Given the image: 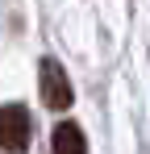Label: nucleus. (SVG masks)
<instances>
[{"label":"nucleus","mask_w":150,"mask_h":154,"mask_svg":"<svg viewBox=\"0 0 150 154\" xmlns=\"http://www.w3.org/2000/svg\"><path fill=\"white\" fill-rule=\"evenodd\" d=\"M38 88H42V104L46 108H71V100H75L71 79H67L58 58H42L38 63Z\"/></svg>","instance_id":"f257e3e1"},{"label":"nucleus","mask_w":150,"mask_h":154,"mask_svg":"<svg viewBox=\"0 0 150 154\" xmlns=\"http://www.w3.org/2000/svg\"><path fill=\"white\" fill-rule=\"evenodd\" d=\"M0 146L8 154H21L29 146V112H25V104H4L0 108Z\"/></svg>","instance_id":"f03ea898"},{"label":"nucleus","mask_w":150,"mask_h":154,"mask_svg":"<svg viewBox=\"0 0 150 154\" xmlns=\"http://www.w3.org/2000/svg\"><path fill=\"white\" fill-rule=\"evenodd\" d=\"M50 154H88V137L75 121H63L50 133Z\"/></svg>","instance_id":"7ed1b4c3"}]
</instances>
